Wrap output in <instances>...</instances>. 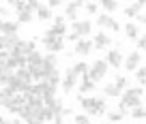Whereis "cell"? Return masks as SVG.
<instances>
[{"mask_svg": "<svg viewBox=\"0 0 146 124\" xmlns=\"http://www.w3.org/2000/svg\"><path fill=\"white\" fill-rule=\"evenodd\" d=\"M84 7H86V11H88L90 15H95L97 11H99V7H101V5H97V2H84Z\"/></svg>", "mask_w": 146, "mask_h": 124, "instance_id": "cell-33", "label": "cell"}, {"mask_svg": "<svg viewBox=\"0 0 146 124\" xmlns=\"http://www.w3.org/2000/svg\"><path fill=\"white\" fill-rule=\"evenodd\" d=\"M71 69L78 77H84V75H88V71H90V64H88V62H75Z\"/></svg>", "mask_w": 146, "mask_h": 124, "instance_id": "cell-20", "label": "cell"}, {"mask_svg": "<svg viewBox=\"0 0 146 124\" xmlns=\"http://www.w3.org/2000/svg\"><path fill=\"white\" fill-rule=\"evenodd\" d=\"M47 7H50V9H54V7H60V0H50V2H47Z\"/></svg>", "mask_w": 146, "mask_h": 124, "instance_id": "cell-37", "label": "cell"}, {"mask_svg": "<svg viewBox=\"0 0 146 124\" xmlns=\"http://www.w3.org/2000/svg\"><path fill=\"white\" fill-rule=\"evenodd\" d=\"M75 86H78V75L73 73V69L69 66L67 73H64V77H62V90H64V94H71V92L75 90Z\"/></svg>", "mask_w": 146, "mask_h": 124, "instance_id": "cell-9", "label": "cell"}, {"mask_svg": "<svg viewBox=\"0 0 146 124\" xmlns=\"http://www.w3.org/2000/svg\"><path fill=\"white\" fill-rule=\"evenodd\" d=\"M0 124H19V120H17V118H13V120H7V118H0Z\"/></svg>", "mask_w": 146, "mask_h": 124, "instance_id": "cell-36", "label": "cell"}, {"mask_svg": "<svg viewBox=\"0 0 146 124\" xmlns=\"http://www.w3.org/2000/svg\"><path fill=\"white\" fill-rule=\"evenodd\" d=\"M118 111H120V114H123V115H127V114H129V111H131V109H129V107L125 105L123 101H120V103H118Z\"/></svg>", "mask_w": 146, "mask_h": 124, "instance_id": "cell-35", "label": "cell"}, {"mask_svg": "<svg viewBox=\"0 0 146 124\" xmlns=\"http://www.w3.org/2000/svg\"><path fill=\"white\" fill-rule=\"evenodd\" d=\"M142 64V54L140 51H131V54H127V58H125V69L127 71H137Z\"/></svg>", "mask_w": 146, "mask_h": 124, "instance_id": "cell-12", "label": "cell"}, {"mask_svg": "<svg viewBox=\"0 0 146 124\" xmlns=\"http://www.w3.org/2000/svg\"><path fill=\"white\" fill-rule=\"evenodd\" d=\"M43 58H45V56H43L39 49H36V51H32V54L26 58V60H28V66H39V64L43 62Z\"/></svg>", "mask_w": 146, "mask_h": 124, "instance_id": "cell-22", "label": "cell"}, {"mask_svg": "<svg viewBox=\"0 0 146 124\" xmlns=\"http://www.w3.org/2000/svg\"><path fill=\"white\" fill-rule=\"evenodd\" d=\"M108 71H110V64L105 62V60H95L90 64V71H88V77L92 79V81H103L105 79V75H108Z\"/></svg>", "mask_w": 146, "mask_h": 124, "instance_id": "cell-3", "label": "cell"}, {"mask_svg": "<svg viewBox=\"0 0 146 124\" xmlns=\"http://www.w3.org/2000/svg\"><path fill=\"white\" fill-rule=\"evenodd\" d=\"M47 83H50V86H54V88H58V83H62V77H60V73L58 71H54V73L50 75V77L45 79Z\"/></svg>", "mask_w": 146, "mask_h": 124, "instance_id": "cell-28", "label": "cell"}, {"mask_svg": "<svg viewBox=\"0 0 146 124\" xmlns=\"http://www.w3.org/2000/svg\"><path fill=\"white\" fill-rule=\"evenodd\" d=\"M80 105L84 107L88 115H105L108 107H105V98L101 96H80Z\"/></svg>", "mask_w": 146, "mask_h": 124, "instance_id": "cell-1", "label": "cell"}, {"mask_svg": "<svg viewBox=\"0 0 146 124\" xmlns=\"http://www.w3.org/2000/svg\"><path fill=\"white\" fill-rule=\"evenodd\" d=\"M36 17H39V22H47V19H52V11H50V7H45V5H41V9L36 11Z\"/></svg>", "mask_w": 146, "mask_h": 124, "instance_id": "cell-24", "label": "cell"}, {"mask_svg": "<svg viewBox=\"0 0 146 124\" xmlns=\"http://www.w3.org/2000/svg\"><path fill=\"white\" fill-rule=\"evenodd\" d=\"M142 2H144V7H146V0H142Z\"/></svg>", "mask_w": 146, "mask_h": 124, "instance_id": "cell-41", "label": "cell"}, {"mask_svg": "<svg viewBox=\"0 0 146 124\" xmlns=\"http://www.w3.org/2000/svg\"><path fill=\"white\" fill-rule=\"evenodd\" d=\"M0 51H7V47H5V37L0 34Z\"/></svg>", "mask_w": 146, "mask_h": 124, "instance_id": "cell-38", "label": "cell"}, {"mask_svg": "<svg viewBox=\"0 0 146 124\" xmlns=\"http://www.w3.org/2000/svg\"><path fill=\"white\" fill-rule=\"evenodd\" d=\"M142 7H144V2H129V5H125V15L127 17H140L142 15Z\"/></svg>", "mask_w": 146, "mask_h": 124, "instance_id": "cell-15", "label": "cell"}, {"mask_svg": "<svg viewBox=\"0 0 146 124\" xmlns=\"http://www.w3.org/2000/svg\"><path fill=\"white\" fill-rule=\"evenodd\" d=\"M17 75L19 79H22L24 83H26V86H32V81H35V79H32V75H30V71H28V66H24V69H17Z\"/></svg>", "mask_w": 146, "mask_h": 124, "instance_id": "cell-21", "label": "cell"}, {"mask_svg": "<svg viewBox=\"0 0 146 124\" xmlns=\"http://www.w3.org/2000/svg\"><path fill=\"white\" fill-rule=\"evenodd\" d=\"M95 86H97V83L92 81V79L88 77V75H84V77H82V83L78 86V90L82 92V94H88V92H92V90H95Z\"/></svg>", "mask_w": 146, "mask_h": 124, "instance_id": "cell-18", "label": "cell"}, {"mask_svg": "<svg viewBox=\"0 0 146 124\" xmlns=\"http://www.w3.org/2000/svg\"><path fill=\"white\" fill-rule=\"evenodd\" d=\"M71 32H73V34H78L80 39L86 37V34L92 32V22H90V19H78V22H73Z\"/></svg>", "mask_w": 146, "mask_h": 124, "instance_id": "cell-7", "label": "cell"}, {"mask_svg": "<svg viewBox=\"0 0 146 124\" xmlns=\"http://www.w3.org/2000/svg\"><path fill=\"white\" fill-rule=\"evenodd\" d=\"M131 118H135V120H146V107L140 105V107H135V109H131Z\"/></svg>", "mask_w": 146, "mask_h": 124, "instance_id": "cell-27", "label": "cell"}, {"mask_svg": "<svg viewBox=\"0 0 146 124\" xmlns=\"http://www.w3.org/2000/svg\"><path fill=\"white\" fill-rule=\"evenodd\" d=\"M84 7L82 0H73L64 7V19H71V22H78V11Z\"/></svg>", "mask_w": 146, "mask_h": 124, "instance_id": "cell-11", "label": "cell"}, {"mask_svg": "<svg viewBox=\"0 0 146 124\" xmlns=\"http://www.w3.org/2000/svg\"><path fill=\"white\" fill-rule=\"evenodd\" d=\"M142 94H144V88L135 86V88H127L123 94V103L129 107V109H135V107L142 105Z\"/></svg>", "mask_w": 146, "mask_h": 124, "instance_id": "cell-2", "label": "cell"}, {"mask_svg": "<svg viewBox=\"0 0 146 124\" xmlns=\"http://www.w3.org/2000/svg\"><path fill=\"white\" fill-rule=\"evenodd\" d=\"M97 24H99L103 30H112V32H118V30H120V24L116 22L112 15H108V13L99 15V17H97Z\"/></svg>", "mask_w": 146, "mask_h": 124, "instance_id": "cell-8", "label": "cell"}, {"mask_svg": "<svg viewBox=\"0 0 146 124\" xmlns=\"http://www.w3.org/2000/svg\"><path fill=\"white\" fill-rule=\"evenodd\" d=\"M73 120H75V124H92V120H90L88 114H78Z\"/></svg>", "mask_w": 146, "mask_h": 124, "instance_id": "cell-32", "label": "cell"}, {"mask_svg": "<svg viewBox=\"0 0 146 124\" xmlns=\"http://www.w3.org/2000/svg\"><path fill=\"white\" fill-rule=\"evenodd\" d=\"M114 83L120 88V90H127V83H129V79L125 77V75H116V77H114Z\"/></svg>", "mask_w": 146, "mask_h": 124, "instance_id": "cell-31", "label": "cell"}, {"mask_svg": "<svg viewBox=\"0 0 146 124\" xmlns=\"http://www.w3.org/2000/svg\"><path fill=\"white\" fill-rule=\"evenodd\" d=\"M123 118H125V115L120 114V111H108V120H110V124L123 122Z\"/></svg>", "mask_w": 146, "mask_h": 124, "instance_id": "cell-29", "label": "cell"}, {"mask_svg": "<svg viewBox=\"0 0 146 124\" xmlns=\"http://www.w3.org/2000/svg\"><path fill=\"white\" fill-rule=\"evenodd\" d=\"M135 79H137V83L146 86V66H140V69L135 71Z\"/></svg>", "mask_w": 146, "mask_h": 124, "instance_id": "cell-30", "label": "cell"}, {"mask_svg": "<svg viewBox=\"0 0 146 124\" xmlns=\"http://www.w3.org/2000/svg\"><path fill=\"white\" fill-rule=\"evenodd\" d=\"M56 115H54V111L50 109V107H43L41 111H39V120H41V122H47V120H54Z\"/></svg>", "mask_w": 146, "mask_h": 124, "instance_id": "cell-26", "label": "cell"}, {"mask_svg": "<svg viewBox=\"0 0 146 124\" xmlns=\"http://www.w3.org/2000/svg\"><path fill=\"white\" fill-rule=\"evenodd\" d=\"M52 28H54L60 37H64V32H67V19H64L62 15H56V17H54V26H52Z\"/></svg>", "mask_w": 146, "mask_h": 124, "instance_id": "cell-19", "label": "cell"}, {"mask_svg": "<svg viewBox=\"0 0 146 124\" xmlns=\"http://www.w3.org/2000/svg\"><path fill=\"white\" fill-rule=\"evenodd\" d=\"M137 49H144L146 51V34H142V37L137 39Z\"/></svg>", "mask_w": 146, "mask_h": 124, "instance_id": "cell-34", "label": "cell"}, {"mask_svg": "<svg viewBox=\"0 0 146 124\" xmlns=\"http://www.w3.org/2000/svg\"><path fill=\"white\" fill-rule=\"evenodd\" d=\"M137 19H140V24H144V26H146V13H142Z\"/></svg>", "mask_w": 146, "mask_h": 124, "instance_id": "cell-39", "label": "cell"}, {"mask_svg": "<svg viewBox=\"0 0 146 124\" xmlns=\"http://www.w3.org/2000/svg\"><path fill=\"white\" fill-rule=\"evenodd\" d=\"M0 103H2V88H0Z\"/></svg>", "mask_w": 146, "mask_h": 124, "instance_id": "cell-40", "label": "cell"}, {"mask_svg": "<svg viewBox=\"0 0 146 124\" xmlns=\"http://www.w3.org/2000/svg\"><path fill=\"white\" fill-rule=\"evenodd\" d=\"M105 62L110 64V69H120V66H125V56L120 49H108V54H105Z\"/></svg>", "mask_w": 146, "mask_h": 124, "instance_id": "cell-6", "label": "cell"}, {"mask_svg": "<svg viewBox=\"0 0 146 124\" xmlns=\"http://www.w3.org/2000/svg\"><path fill=\"white\" fill-rule=\"evenodd\" d=\"M0 105L7 107L11 114H19V111L26 107V96H24V94H15V96H11V98H5Z\"/></svg>", "mask_w": 146, "mask_h": 124, "instance_id": "cell-4", "label": "cell"}, {"mask_svg": "<svg viewBox=\"0 0 146 124\" xmlns=\"http://www.w3.org/2000/svg\"><path fill=\"white\" fill-rule=\"evenodd\" d=\"M0 22H2V19H0Z\"/></svg>", "mask_w": 146, "mask_h": 124, "instance_id": "cell-42", "label": "cell"}, {"mask_svg": "<svg viewBox=\"0 0 146 124\" xmlns=\"http://www.w3.org/2000/svg\"><path fill=\"white\" fill-rule=\"evenodd\" d=\"M92 49H95V47H92V41H90V39H82V41L75 43L73 54H78V56H88Z\"/></svg>", "mask_w": 146, "mask_h": 124, "instance_id": "cell-14", "label": "cell"}, {"mask_svg": "<svg viewBox=\"0 0 146 124\" xmlns=\"http://www.w3.org/2000/svg\"><path fill=\"white\" fill-rule=\"evenodd\" d=\"M137 32H140V30H137L135 24H131V22L125 24V37H127V39H140V37H137Z\"/></svg>", "mask_w": 146, "mask_h": 124, "instance_id": "cell-23", "label": "cell"}, {"mask_svg": "<svg viewBox=\"0 0 146 124\" xmlns=\"http://www.w3.org/2000/svg\"><path fill=\"white\" fill-rule=\"evenodd\" d=\"M17 30H19L17 22H11V19H2V22H0V32H2V37H15Z\"/></svg>", "mask_w": 146, "mask_h": 124, "instance_id": "cell-13", "label": "cell"}, {"mask_svg": "<svg viewBox=\"0 0 146 124\" xmlns=\"http://www.w3.org/2000/svg\"><path fill=\"white\" fill-rule=\"evenodd\" d=\"M32 13H35V11L30 9V2H26V9L17 11V24H28L32 19Z\"/></svg>", "mask_w": 146, "mask_h": 124, "instance_id": "cell-17", "label": "cell"}, {"mask_svg": "<svg viewBox=\"0 0 146 124\" xmlns=\"http://www.w3.org/2000/svg\"><path fill=\"white\" fill-rule=\"evenodd\" d=\"M101 9L110 15V13H114V11L118 9V2H116V0H103V2H101Z\"/></svg>", "mask_w": 146, "mask_h": 124, "instance_id": "cell-25", "label": "cell"}, {"mask_svg": "<svg viewBox=\"0 0 146 124\" xmlns=\"http://www.w3.org/2000/svg\"><path fill=\"white\" fill-rule=\"evenodd\" d=\"M103 94H105V96H110V98H118V96H123V94H125V90H120L116 83H108V86L103 88Z\"/></svg>", "mask_w": 146, "mask_h": 124, "instance_id": "cell-16", "label": "cell"}, {"mask_svg": "<svg viewBox=\"0 0 146 124\" xmlns=\"http://www.w3.org/2000/svg\"><path fill=\"white\" fill-rule=\"evenodd\" d=\"M41 43L50 49V54H60L64 49V37H47V34H43Z\"/></svg>", "mask_w": 146, "mask_h": 124, "instance_id": "cell-5", "label": "cell"}, {"mask_svg": "<svg viewBox=\"0 0 146 124\" xmlns=\"http://www.w3.org/2000/svg\"><path fill=\"white\" fill-rule=\"evenodd\" d=\"M92 47L95 49H110L112 47V37L108 32H97L92 37Z\"/></svg>", "mask_w": 146, "mask_h": 124, "instance_id": "cell-10", "label": "cell"}]
</instances>
